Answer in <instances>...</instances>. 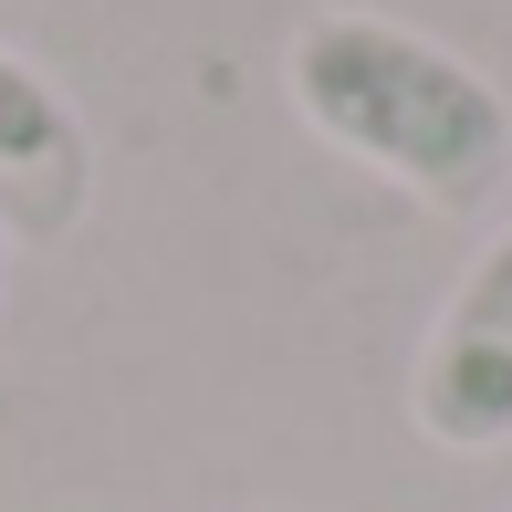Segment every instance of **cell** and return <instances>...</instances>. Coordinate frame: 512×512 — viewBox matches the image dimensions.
I'll return each instance as SVG.
<instances>
[{
    "instance_id": "obj_1",
    "label": "cell",
    "mask_w": 512,
    "mask_h": 512,
    "mask_svg": "<svg viewBox=\"0 0 512 512\" xmlns=\"http://www.w3.org/2000/svg\"><path fill=\"white\" fill-rule=\"evenodd\" d=\"M283 95L335 157L418 209H492L512 178V95L471 53L387 11H314L283 42Z\"/></svg>"
},
{
    "instance_id": "obj_2",
    "label": "cell",
    "mask_w": 512,
    "mask_h": 512,
    "mask_svg": "<svg viewBox=\"0 0 512 512\" xmlns=\"http://www.w3.org/2000/svg\"><path fill=\"white\" fill-rule=\"evenodd\" d=\"M408 418L429 450H512V220L471 251V272L450 283L439 324L418 335L408 366Z\"/></svg>"
},
{
    "instance_id": "obj_3",
    "label": "cell",
    "mask_w": 512,
    "mask_h": 512,
    "mask_svg": "<svg viewBox=\"0 0 512 512\" xmlns=\"http://www.w3.org/2000/svg\"><path fill=\"white\" fill-rule=\"evenodd\" d=\"M84 199H95V136H84L74 95L32 53L0 42V230H11V251L74 241Z\"/></svg>"
},
{
    "instance_id": "obj_4",
    "label": "cell",
    "mask_w": 512,
    "mask_h": 512,
    "mask_svg": "<svg viewBox=\"0 0 512 512\" xmlns=\"http://www.w3.org/2000/svg\"><path fill=\"white\" fill-rule=\"evenodd\" d=\"M0 304H11V230H0Z\"/></svg>"
}]
</instances>
